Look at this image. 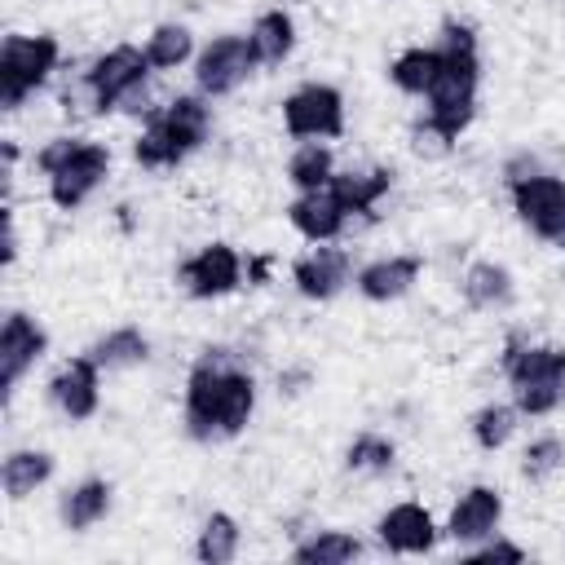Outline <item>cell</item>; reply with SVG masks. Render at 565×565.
<instances>
[{
  "label": "cell",
  "mask_w": 565,
  "mask_h": 565,
  "mask_svg": "<svg viewBox=\"0 0 565 565\" xmlns=\"http://www.w3.org/2000/svg\"><path fill=\"white\" fill-rule=\"evenodd\" d=\"M358 556H362V543L349 530H318L313 539H305V543L291 547V561L296 565H349Z\"/></svg>",
  "instance_id": "26"
},
{
  "label": "cell",
  "mask_w": 565,
  "mask_h": 565,
  "mask_svg": "<svg viewBox=\"0 0 565 565\" xmlns=\"http://www.w3.org/2000/svg\"><path fill=\"white\" fill-rule=\"evenodd\" d=\"M459 287H463V300L472 309H508L512 305V274L503 265H494V260L468 265V274H463Z\"/></svg>",
  "instance_id": "24"
},
{
  "label": "cell",
  "mask_w": 565,
  "mask_h": 565,
  "mask_svg": "<svg viewBox=\"0 0 565 565\" xmlns=\"http://www.w3.org/2000/svg\"><path fill=\"white\" fill-rule=\"evenodd\" d=\"M190 53H194V35H190V26H181V22H163V26H154L150 40H146V57H150L154 71H172V66H181Z\"/></svg>",
  "instance_id": "29"
},
{
  "label": "cell",
  "mask_w": 565,
  "mask_h": 565,
  "mask_svg": "<svg viewBox=\"0 0 565 565\" xmlns=\"http://www.w3.org/2000/svg\"><path fill=\"white\" fill-rule=\"evenodd\" d=\"M424 274V256H380L371 265L358 269V291L375 305H388V300H402Z\"/></svg>",
  "instance_id": "18"
},
{
  "label": "cell",
  "mask_w": 565,
  "mask_h": 565,
  "mask_svg": "<svg viewBox=\"0 0 565 565\" xmlns=\"http://www.w3.org/2000/svg\"><path fill=\"white\" fill-rule=\"evenodd\" d=\"M499 521H503V494L494 486H468L459 494V503L450 508L446 534L455 543H481L499 530Z\"/></svg>",
  "instance_id": "17"
},
{
  "label": "cell",
  "mask_w": 565,
  "mask_h": 565,
  "mask_svg": "<svg viewBox=\"0 0 565 565\" xmlns=\"http://www.w3.org/2000/svg\"><path fill=\"white\" fill-rule=\"evenodd\" d=\"M397 459V446L384 433H358L344 450V468L349 472H388Z\"/></svg>",
  "instance_id": "31"
},
{
  "label": "cell",
  "mask_w": 565,
  "mask_h": 565,
  "mask_svg": "<svg viewBox=\"0 0 565 565\" xmlns=\"http://www.w3.org/2000/svg\"><path fill=\"white\" fill-rule=\"evenodd\" d=\"M4 265L18 260V225H13V212H4V252H0Z\"/></svg>",
  "instance_id": "34"
},
{
  "label": "cell",
  "mask_w": 565,
  "mask_h": 565,
  "mask_svg": "<svg viewBox=\"0 0 565 565\" xmlns=\"http://www.w3.org/2000/svg\"><path fill=\"white\" fill-rule=\"evenodd\" d=\"M49 477H53V455L49 450H31V446L26 450H9L4 463H0V486H4V494L13 503L35 494Z\"/></svg>",
  "instance_id": "20"
},
{
  "label": "cell",
  "mask_w": 565,
  "mask_h": 565,
  "mask_svg": "<svg viewBox=\"0 0 565 565\" xmlns=\"http://www.w3.org/2000/svg\"><path fill=\"white\" fill-rule=\"evenodd\" d=\"M441 71L428 88V115L424 124L437 128L446 141H459V132L477 115V88H481V57H477V31L468 22H441Z\"/></svg>",
  "instance_id": "2"
},
{
  "label": "cell",
  "mask_w": 565,
  "mask_h": 565,
  "mask_svg": "<svg viewBox=\"0 0 565 565\" xmlns=\"http://www.w3.org/2000/svg\"><path fill=\"white\" fill-rule=\"evenodd\" d=\"M49 402H53L71 424L93 419L97 406H102V366H97L88 353L62 362V366L49 375Z\"/></svg>",
  "instance_id": "13"
},
{
  "label": "cell",
  "mask_w": 565,
  "mask_h": 565,
  "mask_svg": "<svg viewBox=\"0 0 565 565\" xmlns=\"http://www.w3.org/2000/svg\"><path fill=\"white\" fill-rule=\"evenodd\" d=\"M512 207L530 234L552 247H565V177L556 172H512L508 177Z\"/></svg>",
  "instance_id": "7"
},
{
  "label": "cell",
  "mask_w": 565,
  "mask_h": 565,
  "mask_svg": "<svg viewBox=\"0 0 565 565\" xmlns=\"http://www.w3.org/2000/svg\"><path fill=\"white\" fill-rule=\"evenodd\" d=\"M468 561H525V547H516V543H508V539H481V547H472L468 552Z\"/></svg>",
  "instance_id": "33"
},
{
  "label": "cell",
  "mask_w": 565,
  "mask_h": 565,
  "mask_svg": "<svg viewBox=\"0 0 565 565\" xmlns=\"http://www.w3.org/2000/svg\"><path fill=\"white\" fill-rule=\"evenodd\" d=\"M256 49L247 35H216L199 57H194V84L203 97H230L234 88L247 84L256 71Z\"/></svg>",
  "instance_id": "9"
},
{
  "label": "cell",
  "mask_w": 565,
  "mask_h": 565,
  "mask_svg": "<svg viewBox=\"0 0 565 565\" xmlns=\"http://www.w3.org/2000/svg\"><path fill=\"white\" fill-rule=\"evenodd\" d=\"M62 525L66 530H75V534H84V530H93L106 512H110V481H102V477H88V481H79V486H71L66 494H62Z\"/></svg>",
  "instance_id": "21"
},
{
  "label": "cell",
  "mask_w": 565,
  "mask_h": 565,
  "mask_svg": "<svg viewBox=\"0 0 565 565\" xmlns=\"http://www.w3.org/2000/svg\"><path fill=\"white\" fill-rule=\"evenodd\" d=\"M282 124L296 141H322L344 132V97L331 84H300L282 102Z\"/></svg>",
  "instance_id": "10"
},
{
  "label": "cell",
  "mask_w": 565,
  "mask_h": 565,
  "mask_svg": "<svg viewBox=\"0 0 565 565\" xmlns=\"http://www.w3.org/2000/svg\"><path fill=\"white\" fill-rule=\"evenodd\" d=\"M88 358H93L102 371L141 366V362L150 358V340H146V331H137V327H115V331H106L102 340L88 344Z\"/></svg>",
  "instance_id": "25"
},
{
  "label": "cell",
  "mask_w": 565,
  "mask_h": 565,
  "mask_svg": "<svg viewBox=\"0 0 565 565\" xmlns=\"http://www.w3.org/2000/svg\"><path fill=\"white\" fill-rule=\"evenodd\" d=\"M437 71H441V44H415V49H406V53L393 57L388 79H393L406 97H428Z\"/></svg>",
  "instance_id": "22"
},
{
  "label": "cell",
  "mask_w": 565,
  "mask_h": 565,
  "mask_svg": "<svg viewBox=\"0 0 565 565\" xmlns=\"http://www.w3.org/2000/svg\"><path fill=\"white\" fill-rule=\"evenodd\" d=\"M331 190L344 199V207L353 216H366L375 212V203L393 190V168H371V172H335L331 177Z\"/></svg>",
  "instance_id": "23"
},
{
  "label": "cell",
  "mask_w": 565,
  "mask_h": 565,
  "mask_svg": "<svg viewBox=\"0 0 565 565\" xmlns=\"http://www.w3.org/2000/svg\"><path fill=\"white\" fill-rule=\"evenodd\" d=\"M565 468V441L561 437H534L530 446H525V455H521V477L525 481H547V477H556Z\"/></svg>",
  "instance_id": "32"
},
{
  "label": "cell",
  "mask_w": 565,
  "mask_h": 565,
  "mask_svg": "<svg viewBox=\"0 0 565 565\" xmlns=\"http://www.w3.org/2000/svg\"><path fill=\"white\" fill-rule=\"evenodd\" d=\"M375 534L397 556H424V552L437 547V525H433L428 508H419V503H393L375 521Z\"/></svg>",
  "instance_id": "15"
},
{
  "label": "cell",
  "mask_w": 565,
  "mask_h": 565,
  "mask_svg": "<svg viewBox=\"0 0 565 565\" xmlns=\"http://www.w3.org/2000/svg\"><path fill=\"white\" fill-rule=\"evenodd\" d=\"M516 415H521L516 402H512V406H508V402H486V406L472 415V424H468V428H472V441H477L481 450H499V446L516 433Z\"/></svg>",
  "instance_id": "30"
},
{
  "label": "cell",
  "mask_w": 565,
  "mask_h": 565,
  "mask_svg": "<svg viewBox=\"0 0 565 565\" xmlns=\"http://www.w3.org/2000/svg\"><path fill=\"white\" fill-rule=\"evenodd\" d=\"M44 353H49V331H44L31 313L13 309V313L4 318V327H0V388H4V397H13L18 380H22Z\"/></svg>",
  "instance_id": "12"
},
{
  "label": "cell",
  "mask_w": 565,
  "mask_h": 565,
  "mask_svg": "<svg viewBox=\"0 0 565 565\" xmlns=\"http://www.w3.org/2000/svg\"><path fill=\"white\" fill-rule=\"evenodd\" d=\"M146 75H150L146 49H137V44H115V49H106V53L84 71V88H88L93 110L106 115V110L124 106V102L146 84Z\"/></svg>",
  "instance_id": "8"
},
{
  "label": "cell",
  "mask_w": 565,
  "mask_h": 565,
  "mask_svg": "<svg viewBox=\"0 0 565 565\" xmlns=\"http://www.w3.org/2000/svg\"><path fill=\"white\" fill-rule=\"evenodd\" d=\"M62 44L57 35H4L0 44V106L18 110L35 88L49 84L57 71Z\"/></svg>",
  "instance_id": "6"
},
{
  "label": "cell",
  "mask_w": 565,
  "mask_h": 565,
  "mask_svg": "<svg viewBox=\"0 0 565 565\" xmlns=\"http://www.w3.org/2000/svg\"><path fill=\"white\" fill-rule=\"evenodd\" d=\"M247 40H252L260 66H278V62H287L291 49H296V22H291L287 9H265V13L252 22Z\"/></svg>",
  "instance_id": "19"
},
{
  "label": "cell",
  "mask_w": 565,
  "mask_h": 565,
  "mask_svg": "<svg viewBox=\"0 0 565 565\" xmlns=\"http://www.w3.org/2000/svg\"><path fill=\"white\" fill-rule=\"evenodd\" d=\"M331 177H335V159H331V150L318 146V141H305V146L287 159V181H291L296 190H322V185H331Z\"/></svg>",
  "instance_id": "28"
},
{
  "label": "cell",
  "mask_w": 565,
  "mask_h": 565,
  "mask_svg": "<svg viewBox=\"0 0 565 565\" xmlns=\"http://www.w3.org/2000/svg\"><path fill=\"white\" fill-rule=\"evenodd\" d=\"M212 132V110L203 93H181L163 110H154L132 141V159L141 168H177L185 154H194Z\"/></svg>",
  "instance_id": "3"
},
{
  "label": "cell",
  "mask_w": 565,
  "mask_h": 565,
  "mask_svg": "<svg viewBox=\"0 0 565 565\" xmlns=\"http://www.w3.org/2000/svg\"><path fill=\"white\" fill-rule=\"evenodd\" d=\"M349 216H353V212L344 207V199H340L331 185H322V190H300V194L287 203L291 230L305 234L309 243H331V238H340L344 225H349Z\"/></svg>",
  "instance_id": "14"
},
{
  "label": "cell",
  "mask_w": 565,
  "mask_h": 565,
  "mask_svg": "<svg viewBox=\"0 0 565 565\" xmlns=\"http://www.w3.org/2000/svg\"><path fill=\"white\" fill-rule=\"evenodd\" d=\"M256 411V380L230 349H203L185 380V433L194 441H230Z\"/></svg>",
  "instance_id": "1"
},
{
  "label": "cell",
  "mask_w": 565,
  "mask_h": 565,
  "mask_svg": "<svg viewBox=\"0 0 565 565\" xmlns=\"http://www.w3.org/2000/svg\"><path fill=\"white\" fill-rule=\"evenodd\" d=\"M35 168L49 177V199L62 212H75L110 172V150L88 137H53L40 154Z\"/></svg>",
  "instance_id": "4"
},
{
  "label": "cell",
  "mask_w": 565,
  "mask_h": 565,
  "mask_svg": "<svg viewBox=\"0 0 565 565\" xmlns=\"http://www.w3.org/2000/svg\"><path fill=\"white\" fill-rule=\"evenodd\" d=\"M238 547H243L238 521H234L230 512H212V516L203 521V530H199L194 556H199L203 565H230V561L238 556Z\"/></svg>",
  "instance_id": "27"
},
{
  "label": "cell",
  "mask_w": 565,
  "mask_h": 565,
  "mask_svg": "<svg viewBox=\"0 0 565 565\" xmlns=\"http://www.w3.org/2000/svg\"><path fill=\"white\" fill-rule=\"evenodd\" d=\"M177 282L194 300H216V296H230L243 282V260L230 243H207V247H199L194 256H185L177 265Z\"/></svg>",
  "instance_id": "11"
},
{
  "label": "cell",
  "mask_w": 565,
  "mask_h": 565,
  "mask_svg": "<svg viewBox=\"0 0 565 565\" xmlns=\"http://www.w3.org/2000/svg\"><path fill=\"white\" fill-rule=\"evenodd\" d=\"M503 375L521 415H552L565 402V349L561 344H503Z\"/></svg>",
  "instance_id": "5"
},
{
  "label": "cell",
  "mask_w": 565,
  "mask_h": 565,
  "mask_svg": "<svg viewBox=\"0 0 565 565\" xmlns=\"http://www.w3.org/2000/svg\"><path fill=\"white\" fill-rule=\"evenodd\" d=\"M349 274H353L349 252L344 247H327V243L313 247L309 256H300L291 265V282H296V291L305 300H331V296H340L344 282H349Z\"/></svg>",
  "instance_id": "16"
}]
</instances>
